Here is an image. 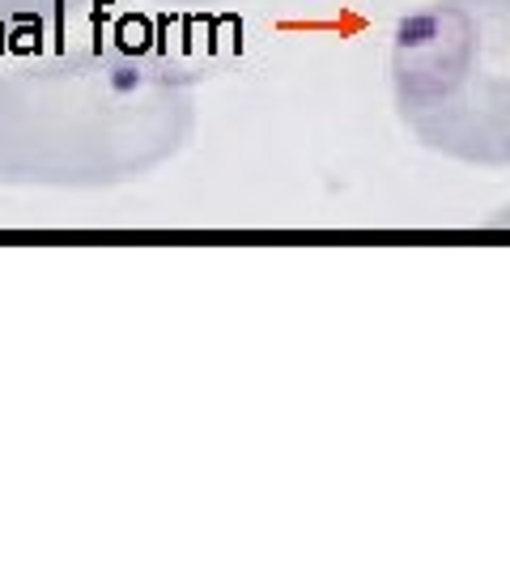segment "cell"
<instances>
[{
    "instance_id": "cell-1",
    "label": "cell",
    "mask_w": 510,
    "mask_h": 574,
    "mask_svg": "<svg viewBox=\"0 0 510 574\" xmlns=\"http://www.w3.org/2000/svg\"><path fill=\"white\" fill-rule=\"evenodd\" d=\"M196 128V77L149 48H73L0 64V188H119Z\"/></svg>"
},
{
    "instance_id": "cell-2",
    "label": "cell",
    "mask_w": 510,
    "mask_h": 574,
    "mask_svg": "<svg viewBox=\"0 0 510 574\" xmlns=\"http://www.w3.org/2000/svg\"><path fill=\"white\" fill-rule=\"evenodd\" d=\"M392 98L426 149L510 170V0H426L392 30Z\"/></svg>"
},
{
    "instance_id": "cell-3",
    "label": "cell",
    "mask_w": 510,
    "mask_h": 574,
    "mask_svg": "<svg viewBox=\"0 0 510 574\" xmlns=\"http://www.w3.org/2000/svg\"><path fill=\"white\" fill-rule=\"evenodd\" d=\"M77 4L81 0H0V22H39Z\"/></svg>"
},
{
    "instance_id": "cell-4",
    "label": "cell",
    "mask_w": 510,
    "mask_h": 574,
    "mask_svg": "<svg viewBox=\"0 0 510 574\" xmlns=\"http://www.w3.org/2000/svg\"><path fill=\"white\" fill-rule=\"evenodd\" d=\"M154 4H226V0H154Z\"/></svg>"
}]
</instances>
